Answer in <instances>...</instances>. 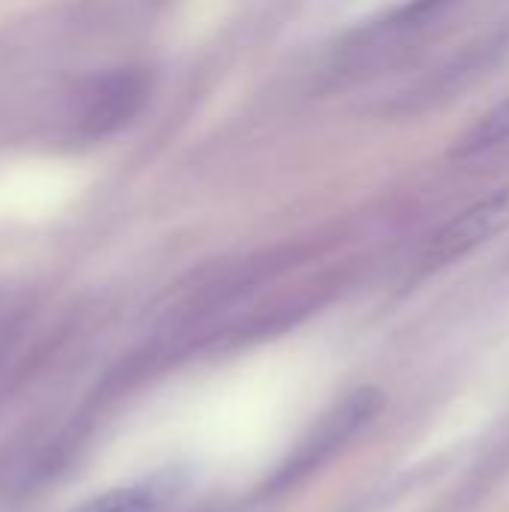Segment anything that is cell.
<instances>
[{
    "instance_id": "6da1fadb",
    "label": "cell",
    "mask_w": 509,
    "mask_h": 512,
    "mask_svg": "<svg viewBox=\"0 0 509 512\" xmlns=\"http://www.w3.org/2000/svg\"><path fill=\"white\" fill-rule=\"evenodd\" d=\"M150 99V72L138 66L93 75L75 93L72 123L84 138H105L129 126Z\"/></svg>"
},
{
    "instance_id": "7a4b0ae2",
    "label": "cell",
    "mask_w": 509,
    "mask_h": 512,
    "mask_svg": "<svg viewBox=\"0 0 509 512\" xmlns=\"http://www.w3.org/2000/svg\"><path fill=\"white\" fill-rule=\"evenodd\" d=\"M384 411V393L375 387H360L354 393H348L342 402H336L315 426L312 432L300 441V447L291 453V459L282 465V471L276 474V486L297 480L300 474L312 471L315 465H321L324 459H330L345 441H351L360 429H366L378 414Z\"/></svg>"
},
{
    "instance_id": "3957f363",
    "label": "cell",
    "mask_w": 509,
    "mask_h": 512,
    "mask_svg": "<svg viewBox=\"0 0 509 512\" xmlns=\"http://www.w3.org/2000/svg\"><path fill=\"white\" fill-rule=\"evenodd\" d=\"M509 213V192L501 189L495 195H489L486 201L468 207L462 216H456L453 222H447L426 246L423 252V270H444L450 264H456L459 258L471 255L477 246H483L507 219Z\"/></svg>"
},
{
    "instance_id": "277c9868",
    "label": "cell",
    "mask_w": 509,
    "mask_h": 512,
    "mask_svg": "<svg viewBox=\"0 0 509 512\" xmlns=\"http://www.w3.org/2000/svg\"><path fill=\"white\" fill-rule=\"evenodd\" d=\"M504 141H509V99L474 123V129L456 144V156L486 153V150H492V147H498Z\"/></svg>"
},
{
    "instance_id": "5b68a950",
    "label": "cell",
    "mask_w": 509,
    "mask_h": 512,
    "mask_svg": "<svg viewBox=\"0 0 509 512\" xmlns=\"http://www.w3.org/2000/svg\"><path fill=\"white\" fill-rule=\"evenodd\" d=\"M159 510V495L153 486H126V489H111L93 501H87L75 512H156Z\"/></svg>"
}]
</instances>
